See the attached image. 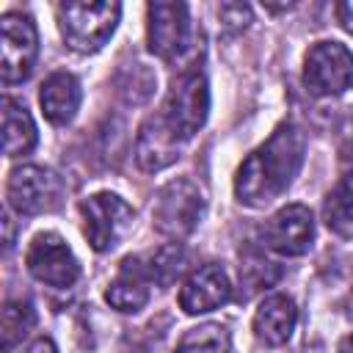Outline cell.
<instances>
[{"label":"cell","instance_id":"obj_7","mask_svg":"<svg viewBox=\"0 0 353 353\" xmlns=\"http://www.w3.org/2000/svg\"><path fill=\"white\" fill-rule=\"evenodd\" d=\"M6 193H8V204L19 215H39V212H50L58 207L63 185L50 168L22 165L11 171Z\"/></svg>","mask_w":353,"mask_h":353},{"label":"cell","instance_id":"obj_16","mask_svg":"<svg viewBox=\"0 0 353 353\" xmlns=\"http://www.w3.org/2000/svg\"><path fill=\"white\" fill-rule=\"evenodd\" d=\"M295 320H298V309L292 298L268 295L254 314V331L265 345H284L292 336Z\"/></svg>","mask_w":353,"mask_h":353},{"label":"cell","instance_id":"obj_4","mask_svg":"<svg viewBox=\"0 0 353 353\" xmlns=\"http://www.w3.org/2000/svg\"><path fill=\"white\" fill-rule=\"evenodd\" d=\"M303 85L314 97H336L353 85V52L339 41H317L303 58Z\"/></svg>","mask_w":353,"mask_h":353},{"label":"cell","instance_id":"obj_26","mask_svg":"<svg viewBox=\"0 0 353 353\" xmlns=\"http://www.w3.org/2000/svg\"><path fill=\"white\" fill-rule=\"evenodd\" d=\"M339 353H353V334L339 342Z\"/></svg>","mask_w":353,"mask_h":353},{"label":"cell","instance_id":"obj_8","mask_svg":"<svg viewBox=\"0 0 353 353\" xmlns=\"http://www.w3.org/2000/svg\"><path fill=\"white\" fill-rule=\"evenodd\" d=\"M207 110H210V91H207V80L199 69L185 72L182 77H176V83L171 85V94L165 99V119L174 124V130L182 138H190L201 130V124L207 121Z\"/></svg>","mask_w":353,"mask_h":353},{"label":"cell","instance_id":"obj_25","mask_svg":"<svg viewBox=\"0 0 353 353\" xmlns=\"http://www.w3.org/2000/svg\"><path fill=\"white\" fill-rule=\"evenodd\" d=\"M25 353H58V350H55V345L50 339H36Z\"/></svg>","mask_w":353,"mask_h":353},{"label":"cell","instance_id":"obj_21","mask_svg":"<svg viewBox=\"0 0 353 353\" xmlns=\"http://www.w3.org/2000/svg\"><path fill=\"white\" fill-rule=\"evenodd\" d=\"M146 270H149L152 281H157L160 287H168L185 270V251L176 243H168V245H163V248L154 251V256L149 259Z\"/></svg>","mask_w":353,"mask_h":353},{"label":"cell","instance_id":"obj_1","mask_svg":"<svg viewBox=\"0 0 353 353\" xmlns=\"http://www.w3.org/2000/svg\"><path fill=\"white\" fill-rule=\"evenodd\" d=\"M303 132L295 124H281L276 132L254 149L234 176V193L248 207H265L279 199L287 185L295 179L303 163Z\"/></svg>","mask_w":353,"mask_h":353},{"label":"cell","instance_id":"obj_14","mask_svg":"<svg viewBox=\"0 0 353 353\" xmlns=\"http://www.w3.org/2000/svg\"><path fill=\"white\" fill-rule=\"evenodd\" d=\"M149 281H152V276H149L146 265H141L138 256H127L121 262L119 273L113 276L105 298L119 312H138L149 301Z\"/></svg>","mask_w":353,"mask_h":353},{"label":"cell","instance_id":"obj_13","mask_svg":"<svg viewBox=\"0 0 353 353\" xmlns=\"http://www.w3.org/2000/svg\"><path fill=\"white\" fill-rule=\"evenodd\" d=\"M232 298V284L223 268L218 265H201L196 273L188 276V281L179 290V306L188 314H201L223 306Z\"/></svg>","mask_w":353,"mask_h":353},{"label":"cell","instance_id":"obj_9","mask_svg":"<svg viewBox=\"0 0 353 353\" xmlns=\"http://www.w3.org/2000/svg\"><path fill=\"white\" fill-rule=\"evenodd\" d=\"M3 83H19L30 74L39 52V39H36V25L28 14L8 11L3 14Z\"/></svg>","mask_w":353,"mask_h":353},{"label":"cell","instance_id":"obj_6","mask_svg":"<svg viewBox=\"0 0 353 353\" xmlns=\"http://www.w3.org/2000/svg\"><path fill=\"white\" fill-rule=\"evenodd\" d=\"M25 265L36 281H41L47 287H58V290L72 287L80 276V265H77L72 248L63 243V237H58L52 232H41L30 240Z\"/></svg>","mask_w":353,"mask_h":353},{"label":"cell","instance_id":"obj_20","mask_svg":"<svg viewBox=\"0 0 353 353\" xmlns=\"http://www.w3.org/2000/svg\"><path fill=\"white\" fill-rule=\"evenodd\" d=\"M33 306L28 301H8L3 306V353H11L33 328Z\"/></svg>","mask_w":353,"mask_h":353},{"label":"cell","instance_id":"obj_3","mask_svg":"<svg viewBox=\"0 0 353 353\" xmlns=\"http://www.w3.org/2000/svg\"><path fill=\"white\" fill-rule=\"evenodd\" d=\"M204 215V199L201 190L190 179H171L157 190L154 207H152V221L154 229L165 237H188L196 223Z\"/></svg>","mask_w":353,"mask_h":353},{"label":"cell","instance_id":"obj_22","mask_svg":"<svg viewBox=\"0 0 353 353\" xmlns=\"http://www.w3.org/2000/svg\"><path fill=\"white\" fill-rule=\"evenodd\" d=\"M279 276V268L273 262H268L265 256L259 254H251L243 265H240V281L248 287V292H256V290H265L268 284H273Z\"/></svg>","mask_w":353,"mask_h":353},{"label":"cell","instance_id":"obj_18","mask_svg":"<svg viewBox=\"0 0 353 353\" xmlns=\"http://www.w3.org/2000/svg\"><path fill=\"white\" fill-rule=\"evenodd\" d=\"M325 226L339 237H353V174H345L323 204Z\"/></svg>","mask_w":353,"mask_h":353},{"label":"cell","instance_id":"obj_23","mask_svg":"<svg viewBox=\"0 0 353 353\" xmlns=\"http://www.w3.org/2000/svg\"><path fill=\"white\" fill-rule=\"evenodd\" d=\"M218 17L226 30H243L251 22V8L245 3H223L218 8Z\"/></svg>","mask_w":353,"mask_h":353},{"label":"cell","instance_id":"obj_11","mask_svg":"<svg viewBox=\"0 0 353 353\" xmlns=\"http://www.w3.org/2000/svg\"><path fill=\"white\" fill-rule=\"evenodd\" d=\"M179 143H182V135L174 130V124L160 110L141 124L138 141H135V160L149 174L163 171L179 157Z\"/></svg>","mask_w":353,"mask_h":353},{"label":"cell","instance_id":"obj_19","mask_svg":"<svg viewBox=\"0 0 353 353\" xmlns=\"http://www.w3.org/2000/svg\"><path fill=\"white\" fill-rule=\"evenodd\" d=\"M174 353H229V331L218 323H204L190 328Z\"/></svg>","mask_w":353,"mask_h":353},{"label":"cell","instance_id":"obj_10","mask_svg":"<svg viewBox=\"0 0 353 353\" xmlns=\"http://www.w3.org/2000/svg\"><path fill=\"white\" fill-rule=\"evenodd\" d=\"M188 6L182 3H152L149 6V50L163 58L174 61L188 47Z\"/></svg>","mask_w":353,"mask_h":353},{"label":"cell","instance_id":"obj_5","mask_svg":"<svg viewBox=\"0 0 353 353\" xmlns=\"http://www.w3.org/2000/svg\"><path fill=\"white\" fill-rule=\"evenodd\" d=\"M83 232L94 251H108L119 243V237L132 226V207L116 193H94L80 201Z\"/></svg>","mask_w":353,"mask_h":353},{"label":"cell","instance_id":"obj_2","mask_svg":"<svg viewBox=\"0 0 353 353\" xmlns=\"http://www.w3.org/2000/svg\"><path fill=\"white\" fill-rule=\"evenodd\" d=\"M121 6L119 3H85V0H66L58 6V22L66 44L77 52L99 50L119 22Z\"/></svg>","mask_w":353,"mask_h":353},{"label":"cell","instance_id":"obj_12","mask_svg":"<svg viewBox=\"0 0 353 353\" xmlns=\"http://www.w3.org/2000/svg\"><path fill=\"white\" fill-rule=\"evenodd\" d=\"M312 240H314V221L303 204H290V207L279 210L265 226L268 248H273L276 254H284V256L306 254Z\"/></svg>","mask_w":353,"mask_h":353},{"label":"cell","instance_id":"obj_17","mask_svg":"<svg viewBox=\"0 0 353 353\" xmlns=\"http://www.w3.org/2000/svg\"><path fill=\"white\" fill-rule=\"evenodd\" d=\"M3 127H6V154L8 157L28 154L36 146V124L19 102H14V99L3 102Z\"/></svg>","mask_w":353,"mask_h":353},{"label":"cell","instance_id":"obj_24","mask_svg":"<svg viewBox=\"0 0 353 353\" xmlns=\"http://www.w3.org/2000/svg\"><path fill=\"white\" fill-rule=\"evenodd\" d=\"M336 17H339L342 28H345L347 33H353V0L339 3V6H336Z\"/></svg>","mask_w":353,"mask_h":353},{"label":"cell","instance_id":"obj_15","mask_svg":"<svg viewBox=\"0 0 353 353\" xmlns=\"http://www.w3.org/2000/svg\"><path fill=\"white\" fill-rule=\"evenodd\" d=\"M39 105L52 124H69L80 108V83L69 72H52L41 83Z\"/></svg>","mask_w":353,"mask_h":353}]
</instances>
